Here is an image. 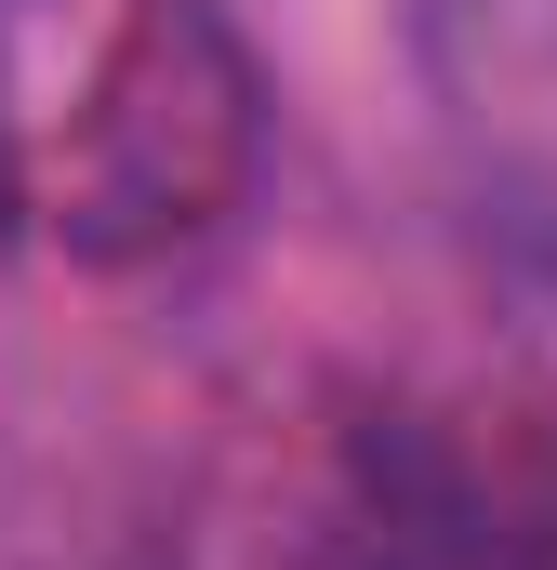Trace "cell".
<instances>
[{
	"mask_svg": "<svg viewBox=\"0 0 557 570\" xmlns=\"http://www.w3.org/2000/svg\"><path fill=\"white\" fill-rule=\"evenodd\" d=\"M13 199H40V186L13 173V120H0V213H13Z\"/></svg>",
	"mask_w": 557,
	"mask_h": 570,
	"instance_id": "277c9868",
	"label": "cell"
},
{
	"mask_svg": "<svg viewBox=\"0 0 557 570\" xmlns=\"http://www.w3.org/2000/svg\"><path fill=\"white\" fill-rule=\"evenodd\" d=\"M399 53L451 159L491 199L557 213V0H399Z\"/></svg>",
	"mask_w": 557,
	"mask_h": 570,
	"instance_id": "3957f363",
	"label": "cell"
},
{
	"mask_svg": "<svg viewBox=\"0 0 557 570\" xmlns=\"http://www.w3.org/2000/svg\"><path fill=\"white\" fill-rule=\"evenodd\" d=\"M266 173V67L226 27V0H120L67 120L40 146V226L134 279L240 226Z\"/></svg>",
	"mask_w": 557,
	"mask_h": 570,
	"instance_id": "6da1fadb",
	"label": "cell"
},
{
	"mask_svg": "<svg viewBox=\"0 0 557 570\" xmlns=\"http://www.w3.org/2000/svg\"><path fill=\"white\" fill-rule=\"evenodd\" d=\"M319 570H557V412H385L345 451Z\"/></svg>",
	"mask_w": 557,
	"mask_h": 570,
	"instance_id": "7a4b0ae2",
	"label": "cell"
}]
</instances>
